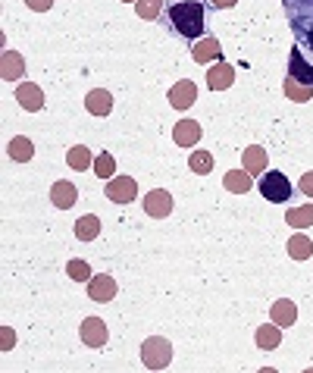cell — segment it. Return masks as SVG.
<instances>
[{"label": "cell", "mask_w": 313, "mask_h": 373, "mask_svg": "<svg viewBox=\"0 0 313 373\" xmlns=\"http://www.w3.org/2000/svg\"><path fill=\"white\" fill-rule=\"evenodd\" d=\"M169 19H172L175 32L182 35V38H200V32H204V7H200L198 0H179V3H172L169 7Z\"/></svg>", "instance_id": "cell-1"}, {"label": "cell", "mask_w": 313, "mask_h": 373, "mask_svg": "<svg viewBox=\"0 0 313 373\" xmlns=\"http://www.w3.org/2000/svg\"><path fill=\"white\" fill-rule=\"evenodd\" d=\"M141 360H144V367H150V370H163V367H169V360H172V345H169V339H163V335H150V339H144Z\"/></svg>", "instance_id": "cell-2"}, {"label": "cell", "mask_w": 313, "mask_h": 373, "mask_svg": "<svg viewBox=\"0 0 313 373\" xmlns=\"http://www.w3.org/2000/svg\"><path fill=\"white\" fill-rule=\"evenodd\" d=\"M260 195L266 198V201H273V204H282V201H288L291 198V182L285 179V173H279V170H266L260 176Z\"/></svg>", "instance_id": "cell-3"}, {"label": "cell", "mask_w": 313, "mask_h": 373, "mask_svg": "<svg viewBox=\"0 0 313 373\" xmlns=\"http://www.w3.org/2000/svg\"><path fill=\"white\" fill-rule=\"evenodd\" d=\"M104 195L110 198L113 204H131L138 198V182L131 176H113V179H106Z\"/></svg>", "instance_id": "cell-4"}, {"label": "cell", "mask_w": 313, "mask_h": 373, "mask_svg": "<svg viewBox=\"0 0 313 373\" xmlns=\"http://www.w3.org/2000/svg\"><path fill=\"white\" fill-rule=\"evenodd\" d=\"M144 214L154 216V220H163V216L172 214V195L166 189H154L144 195Z\"/></svg>", "instance_id": "cell-5"}, {"label": "cell", "mask_w": 313, "mask_h": 373, "mask_svg": "<svg viewBox=\"0 0 313 373\" xmlns=\"http://www.w3.org/2000/svg\"><path fill=\"white\" fill-rule=\"evenodd\" d=\"M79 333H81V342H85L88 348H104L106 339H110V333H106V323L100 320V317H85Z\"/></svg>", "instance_id": "cell-6"}, {"label": "cell", "mask_w": 313, "mask_h": 373, "mask_svg": "<svg viewBox=\"0 0 313 373\" xmlns=\"http://www.w3.org/2000/svg\"><path fill=\"white\" fill-rule=\"evenodd\" d=\"M85 285H88V298H91V301H97V304H106V301H113V298H116V279L106 276V273L91 276Z\"/></svg>", "instance_id": "cell-7"}, {"label": "cell", "mask_w": 313, "mask_h": 373, "mask_svg": "<svg viewBox=\"0 0 313 373\" xmlns=\"http://www.w3.org/2000/svg\"><path fill=\"white\" fill-rule=\"evenodd\" d=\"M16 104L22 110H29V113H38V110L44 107V91L38 88L35 82H19L16 88Z\"/></svg>", "instance_id": "cell-8"}, {"label": "cell", "mask_w": 313, "mask_h": 373, "mask_svg": "<svg viewBox=\"0 0 313 373\" xmlns=\"http://www.w3.org/2000/svg\"><path fill=\"white\" fill-rule=\"evenodd\" d=\"M194 101H198V88H194V82H188V79H179V82L169 88V104H172L175 110H188Z\"/></svg>", "instance_id": "cell-9"}, {"label": "cell", "mask_w": 313, "mask_h": 373, "mask_svg": "<svg viewBox=\"0 0 313 373\" xmlns=\"http://www.w3.org/2000/svg\"><path fill=\"white\" fill-rule=\"evenodd\" d=\"M191 57H194V63H219V60H223L219 38H200V41H194Z\"/></svg>", "instance_id": "cell-10"}, {"label": "cell", "mask_w": 313, "mask_h": 373, "mask_svg": "<svg viewBox=\"0 0 313 373\" xmlns=\"http://www.w3.org/2000/svg\"><path fill=\"white\" fill-rule=\"evenodd\" d=\"M200 135H204V129H200L194 120H179L175 129H172V141L179 148H194L200 141Z\"/></svg>", "instance_id": "cell-11"}, {"label": "cell", "mask_w": 313, "mask_h": 373, "mask_svg": "<svg viewBox=\"0 0 313 373\" xmlns=\"http://www.w3.org/2000/svg\"><path fill=\"white\" fill-rule=\"evenodd\" d=\"M50 201H54V207L69 210V207H75V201H79V189H75L72 182H66V179H60V182L50 185Z\"/></svg>", "instance_id": "cell-12"}, {"label": "cell", "mask_w": 313, "mask_h": 373, "mask_svg": "<svg viewBox=\"0 0 313 373\" xmlns=\"http://www.w3.org/2000/svg\"><path fill=\"white\" fill-rule=\"evenodd\" d=\"M232 82H235V70H232L229 63H213L210 72H207V85H210V91H225L232 88Z\"/></svg>", "instance_id": "cell-13"}, {"label": "cell", "mask_w": 313, "mask_h": 373, "mask_svg": "<svg viewBox=\"0 0 313 373\" xmlns=\"http://www.w3.org/2000/svg\"><path fill=\"white\" fill-rule=\"evenodd\" d=\"M0 76H3L6 82H19V79L25 76V60H22V54L3 51V57H0Z\"/></svg>", "instance_id": "cell-14"}, {"label": "cell", "mask_w": 313, "mask_h": 373, "mask_svg": "<svg viewBox=\"0 0 313 373\" xmlns=\"http://www.w3.org/2000/svg\"><path fill=\"white\" fill-rule=\"evenodd\" d=\"M85 107H88V113H91V116H110L113 113V95H110V91H104V88L88 91Z\"/></svg>", "instance_id": "cell-15"}, {"label": "cell", "mask_w": 313, "mask_h": 373, "mask_svg": "<svg viewBox=\"0 0 313 373\" xmlns=\"http://www.w3.org/2000/svg\"><path fill=\"white\" fill-rule=\"evenodd\" d=\"M288 76L298 79L304 85H313V66L304 60V54L298 47H291V57H288Z\"/></svg>", "instance_id": "cell-16"}, {"label": "cell", "mask_w": 313, "mask_h": 373, "mask_svg": "<svg viewBox=\"0 0 313 373\" xmlns=\"http://www.w3.org/2000/svg\"><path fill=\"white\" fill-rule=\"evenodd\" d=\"M223 185H225V191H232V195H248V191L254 189V179H250L248 170H229L223 176Z\"/></svg>", "instance_id": "cell-17"}, {"label": "cell", "mask_w": 313, "mask_h": 373, "mask_svg": "<svg viewBox=\"0 0 313 373\" xmlns=\"http://www.w3.org/2000/svg\"><path fill=\"white\" fill-rule=\"evenodd\" d=\"M241 164H244V170H248L250 176H263V173H266V151H263L260 145L244 148Z\"/></svg>", "instance_id": "cell-18"}, {"label": "cell", "mask_w": 313, "mask_h": 373, "mask_svg": "<svg viewBox=\"0 0 313 373\" xmlns=\"http://www.w3.org/2000/svg\"><path fill=\"white\" fill-rule=\"evenodd\" d=\"M269 317H273V323H279V326H291V323L298 320V304L288 301V298H279V301L273 304V310H269Z\"/></svg>", "instance_id": "cell-19"}, {"label": "cell", "mask_w": 313, "mask_h": 373, "mask_svg": "<svg viewBox=\"0 0 313 373\" xmlns=\"http://www.w3.org/2000/svg\"><path fill=\"white\" fill-rule=\"evenodd\" d=\"M257 348H263V351H273V348H279L282 342V326L279 323H266V326L257 329Z\"/></svg>", "instance_id": "cell-20"}, {"label": "cell", "mask_w": 313, "mask_h": 373, "mask_svg": "<svg viewBox=\"0 0 313 373\" xmlns=\"http://www.w3.org/2000/svg\"><path fill=\"white\" fill-rule=\"evenodd\" d=\"M100 235V220L94 214H85L75 220V239L79 241H94Z\"/></svg>", "instance_id": "cell-21"}, {"label": "cell", "mask_w": 313, "mask_h": 373, "mask_svg": "<svg viewBox=\"0 0 313 373\" xmlns=\"http://www.w3.org/2000/svg\"><path fill=\"white\" fill-rule=\"evenodd\" d=\"M282 91H285V97L288 101H294V104H307L313 97V85H304V82H298V79H291V76L285 79Z\"/></svg>", "instance_id": "cell-22"}, {"label": "cell", "mask_w": 313, "mask_h": 373, "mask_svg": "<svg viewBox=\"0 0 313 373\" xmlns=\"http://www.w3.org/2000/svg\"><path fill=\"white\" fill-rule=\"evenodd\" d=\"M285 223L291 229H310L313 226V204H300V207H291L285 214Z\"/></svg>", "instance_id": "cell-23"}, {"label": "cell", "mask_w": 313, "mask_h": 373, "mask_svg": "<svg viewBox=\"0 0 313 373\" xmlns=\"http://www.w3.org/2000/svg\"><path fill=\"white\" fill-rule=\"evenodd\" d=\"M6 154H10L16 164H29L31 154H35V145H31V138H25V135H16V138L10 141V148H6Z\"/></svg>", "instance_id": "cell-24"}, {"label": "cell", "mask_w": 313, "mask_h": 373, "mask_svg": "<svg viewBox=\"0 0 313 373\" xmlns=\"http://www.w3.org/2000/svg\"><path fill=\"white\" fill-rule=\"evenodd\" d=\"M66 164H69V166H72V170H75V173H85V170H88V166H91V164H94V154H91V151H88V148H85V145H75V148H69V154H66Z\"/></svg>", "instance_id": "cell-25"}, {"label": "cell", "mask_w": 313, "mask_h": 373, "mask_svg": "<svg viewBox=\"0 0 313 373\" xmlns=\"http://www.w3.org/2000/svg\"><path fill=\"white\" fill-rule=\"evenodd\" d=\"M288 254H291L294 260H307L313 254V241L307 239L304 232H294L291 239H288Z\"/></svg>", "instance_id": "cell-26"}, {"label": "cell", "mask_w": 313, "mask_h": 373, "mask_svg": "<svg viewBox=\"0 0 313 373\" xmlns=\"http://www.w3.org/2000/svg\"><path fill=\"white\" fill-rule=\"evenodd\" d=\"M66 273H69V279H75V283H88V279L94 276L91 273V267H88V260H81V257H72L66 264Z\"/></svg>", "instance_id": "cell-27"}, {"label": "cell", "mask_w": 313, "mask_h": 373, "mask_svg": "<svg viewBox=\"0 0 313 373\" xmlns=\"http://www.w3.org/2000/svg\"><path fill=\"white\" fill-rule=\"evenodd\" d=\"M188 166H191V173H200V176H207V173L213 170V154L210 151H194L191 157H188Z\"/></svg>", "instance_id": "cell-28"}, {"label": "cell", "mask_w": 313, "mask_h": 373, "mask_svg": "<svg viewBox=\"0 0 313 373\" xmlns=\"http://www.w3.org/2000/svg\"><path fill=\"white\" fill-rule=\"evenodd\" d=\"M94 173H97L100 179H113L116 176V157H113V154H97V157H94Z\"/></svg>", "instance_id": "cell-29"}, {"label": "cell", "mask_w": 313, "mask_h": 373, "mask_svg": "<svg viewBox=\"0 0 313 373\" xmlns=\"http://www.w3.org/2000/svg\"><path fill=\"white\" fill-rule=\"evenodd\" d=\"M160 10H163V0H138L135 3V13L141 16V19H156L160 16Z\"/></svg>", "instance_id": "cell-30"}, {"label": "cell", "mask_w": 313, "mask_h": 373, "mask_svg": "<svg viewBox=\"0 0 313 373\" xmlns=\"http://www.w3.org/2000/svg\"><path fill=\"white\" fill-rule=\"evenodd\" d=\"M298 189H300V195H307V198H313V170H310V173H304V176H300V182H298Z\"/></svg>", "instance_id": "cell-31"}, {"label": "cell", "mask_w": 313, "mask_h": 373, "mask_svg": "<svg viewBox=\"0 0 313 373\" xmlns=\"http://www.w3.org/2000/svg\"><path fill=\"white\" fill-rule=\"evenodd\" d=\"M25 3H29L35 13H47V10L54 7V0H25Z\"/></svg>", "instance_id": "cell-32"}, {"label": "cell", "mask_w": 313, "mask_h": 373, "mask_svg": "<svg viewBox=\"0 0 313 373\" xmlns=\"http://www.w3.org/2000/svg\"><path fill=\"white\" fill-rule=\"evenodd\" d=\"M210 3H213L216 10H229V7H235L238 0H210Z\"/></svg>", "instance_id": "cell-33"}, {"label": "cell", "mask_w": 313, "mask_h": 373, "mask_svg": "<svg viewBox=\"0 0 313 373\" xmlns=\"http://www.w3.org/2000/svg\"><path fill=\"white\" fill-rule=\"evenodd\" d=\"M6 348H13V329L10 326H3V351Z\"/></svg>", "instance_id": "cell-34"}, {"label": "cell", "mask_w": 313, "mask_h": 373, "mask_svg": "<svg viewBox=\"0 0 313 373\" xmlns=\"http://www.w3.org/2000/svg\"><path fill=\"white\" fill-rule=\"evenodd\" d=\"M307 45H310V51H313V29H307Z\"/></svg>", "instance_id": "cell-35"}, {"label": "cell", "mask_w": 313, "mask_h": 373, "mask_svg": "<svg viewBox=\"0 0 313 373\" xmlns=\"http://www.w3.org/2000/svg\"><path fill=\"white\" fill-rule=\"evenodd\" d=\"M122 3H138V0H122Z\"/></svg>", "instance_id": "cell-36"}]
</instances>
